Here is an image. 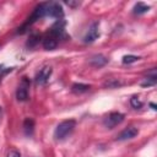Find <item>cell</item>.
Returning a JSON list of instances; mask_svg holds the SVG:
<instances>
[{
  "label": "cell",
  "mask_w": 157,
  "mask_h": 157,
  "mask_svg": "<svg viewBox=\"0 0 157 157\" xmlns=\"http://www.w3.org/2000/svg\"><path fill=\"white\" fill-rule=\"evenodd\" d=\"M76 126V121L74 119H69V120H64L61 121L56 128H55V131H54V137L56 140H64L66 139L75 129Z\"/></svg>",
  "instance_id": "obj_1"
},
{
  "label": "cell",
  "mask_w": 157,
  "mask_h": 157,
  "mask_svg": "<svg viewBox=\"0 0 157 157\" xmlns=\"http://www.w3.org/2000/svg\"><path fill=\"white\" fill-rule=\"evenodd\" d=\"M29 86H31V81L28 77H22L18 87H17V91H16V98L20 101V102H25L28 99V92H29Z\"/></svg>",
  "instance_id": "obj_2"
},
{
  "label": "cell",
  "mask_w": 157,
  "mask_h": 157,
  "mask_svg": "<svg viewBox=\"0 0 157 157\" xmlns=\"http://www.w3.org/2000/svg\"><path fill=\"white\" fill-rule=\"evenodd\" d=\"M123 120H124V114L118 113V112H113V113L108 114V115L104 118L103 124H104L105 128L113 129V128H115L117 125H119Z\"/></svg>",
  "instance_id": "obj_3"
},
{
  "label": "cell",
  "mask_w": 157,
  "mask_h": 157,
  "mask_svg": "<svg viewBox=\"0 0 157 157\" xmlns=\"http://www.w3.org/2000/svg\"><path fill=\"white\" fill-rule=\"evenodd\" d=\"M47 16L54 17L58 20H63L64 11L60 4L58 2H47Z\"/></svg>",
  "instance_id": "obj_4"
},
{
  "label": "cell",
  "mask_w": 157,
  "mask_h": 157,
  "mask_svg": "<svg viewBox=\"0 0 157 157\" xmlns=\"http://www.w3.org/2000/svg\"><path fill=\"white\" fill-rule=\"evenodd\" d=\"M52 67L50 66H44V67H42L39 71H38V74L36 75V83L37 85H45L48 81H49V78H50V75H52Z\"/></svg>",
  "instance_id": "obj_5"
},
{
  "label": "cell",
  "mask_w": 157,
  "mask_h": 157,
  "mask_svg": "<svg viewBox=\"0 0 157 157\" xmlns=\"http://www.w3.org/2000/svg\"><path fill=\"white\" fill-rule=\"evenodd\" d=\"M99 37V31H98V22L92 23V26L88 28L87 33L83 37V42L85 43H92L94 42L97 38Z\"/></svg>",
  "instance_id": "obj_6"
},
{
  "label": "cell",
  "mask_w": 157,
  "mask_h": 157,
  "mask_svg": "<svg viewBox=\"0 0 157 157\" xmlns=\"http://www.w3.org/2000/svg\"><path fill=\"white\" fill-rule=\"evenodd\" d=\"M137 134H139V130H137L135 126H128L126 129H124V130L117 136V139H118L119 141H124V140H129V139L135 137Z\"/></svg>",
  "instance_id": "obj_7"
},
{
  "label": "cell",
  "mask_w": 157,
  "mask_h": 157,
  "mask_svg": "<svg viewBox=\"0 0 157 157\" xmlns=\"http://www.w3.org/2000/svg\"><path fill=\"white\" fill-rule=\"evenodd\" d=\"M56 45H58V39L54 36H52V34H48L43 39V47L47 50H53V49L56 48Z\"/></svg>",
  "instance_id": "obj_8"
},
{
  "label": "cell",
  "mask_w": 157,
  "mask_h": 157,
  "mask_svg": "<svg viewBox=\"0 0 157 157\" xmlns=\"http://www.w3.org/2000/svg\"><path fill=\"white\" fill-rule=\"evenodd\" d=\"M107 63H108V59H107L104 55H102V54L93 55V56L90 59V64L93 65V66H96V67H101V66L105 65Z\"/></svg>",
  "instance_id": "obj_9"
},
{
  "label": "cell",
  "mask_w": 157,
  "mask_h": 157,
  "mask_svg": "<svg viewBox=\"0 0 157 157\" xmlns=\"http://www.w3.org/2000/svg\"><path fill=\"white\" fill-rule=\"evenodd\" d=\"M23 130H25V134L27 136L33 134V130H34V121H33V119H31V118L25 119V121H23Z\"/></svg>",
  "instance_id": "obj_10"
},
{
  "label": "cell",
  "mask_w": 157,
  "mask_h": 157,
  "mask_svg": "<svg viewBox=\"0 0 157 157\" xmlns=\"http://www.w3.org/2000/svg\"><path fill=\"white\" fill-rule=\"evenodd\" d=\"M157 81V75H156V70L153 69L151 71V75H147V77L141 82L142 86H153Z\"/></svg>",
  "instance_id": "obj_11"
},
{
  "label": "cell",
  "mask_w": 157,
  "mask_h": 157,
  "mask_svg": "<svg viewBox=\"0 0 157 157\" xmlns=\"http://www.w3.org/2000/svg\"><path fill=\"white\" fill-rule=\"evenodd\" d=\"M91 88L90 85H83V83H74L71 90L75 92V93H82V92H86Z\"/></svg>",
  "instance_id": "obj_12"
},
{
  "label": "cell",
  "mask_w": 157,
  "mask_h": 157,
  "mask_svg": "<svg viewBox=\"0 0 157 157\" xmlns=\"http://www.w3.org/2000/svg\"><path fill=\"white\" fill-rule=\"evenodd\" d=\"M150 10V6L145 5L144 2H137L135 6H134V13H137V15H141V13H145Z\"/></svg>",
  "instance_id": "obj_13"
},
{
  "label": "cell",
  "mask_w": 157,
  "mask_h": 157,
  "mask_svg": "<svg viewBox=\"0 0 157 157\" xmlns=\"http://www.w3.org/2000/svg\"><path fill=\"white\" fill-rule=\"evenodd\" d=\"M39 39H40L39 34H31L29 38H28V42H27V47H29V48L36 47L39 43Z\"/></svg>",
  "instance_id": "obj_14"
},
{
  "label": "cell",
  "mask_w": 157,
  "mask_h": 157,
  "mask_svg": "<svg viewBox=\"0 0 157 157\" xmlns=\"http://www.w3.org/2000/svg\"><path fill=\"white\" fill-rule=\"evenodd\" d=\"M130 104H131V107L135 108V109H140V108L142 107V102H141L140 98L136 97V96H134V97L130 98Z\"/></svg>",
  "instance_id": "obj_15"
},
{
  "label": "cell",
  "mask_w": 157,
  "mask_h": 157,
  "mask_svg": "<svg viewBox=\"0 0 157 157\" xmlns=\"http://www.w3.org/2000/svg\"><path fill=\"white\" fill-rule=\"evenodd\" d=\"M140 58L136 56V55H125V56H123V63L124 64H131V63L137 61Z\"/></svg>",
  "instance_id": "obj_16"
},
{
  "label": "cell",
  "mask_w": 157,
  "mask_h": 157,
  "mask_svg": "<svg viewBox=\"0 0 157 157\" xmlns=\"http://www.w3.org/2000/svg\"><path fill=\"white\" fill-rule=\"evenodd\" d=\"M12 69H13V67H5L4 65H0V81H1V78H2L7 72H10Z\"/></svg>",
  "instance_id": "obj_17"
},
{
  "label": "cell",
  "mask_w": 157,
  "mask_h": 157,
  "mask_svg": "<svg viewBox=\"0 0 157 157\" xmlns=\"http://www.w3.org/2000/svg\"><path fill=\"white\" fill-rule=\"evenodd\" d=\"M7 157H21V155H20V152H18L17 150L11 148V150L7 152Z\"/></svg>",
  "instance_id": "obj_18"
},
{
  "label": "cell",
  "mask_w": 157,
  "mask_h": 157,
  "mask_svg": "<svg viewBox=\"0 0 157 157\" xmlns=\"http://www.w3.org/2000/svg\"><path fill=\"white\" fill-rule=\"evenodd\" d=\"M119 85H121V82H118L117 80H113V81L105 83V86H108V87H115V86H119Z\"/></svg>",
  "instance_id": "obj_19"
},
{
  "label": "cell",
  "mask_w": 157,
  "mask_h": 157,
  "mask_svg": "<svg viewBox=\"0 0 157 157\" xmlns=\"http://www.w3.org/2000/svg\"><path fill=\"white\" fill-rule=\"evenodd\" d=\"M66 4H67V5H70V6H76V5H78L80 2H77V1H76V2H72V1H66Z\"/></svg>",
  "instance_id": "obj_20"
},
{
  "label": "cell",
  "mask_w": 157,
  "mask_h": 157,
  "mask_svg": "<svg viewBox=\"0 0 157 157\" xmlns=\"http://www.w3.org/2000/svg\"><path fill=\"white\" fill-rule=\"evenodd\" d=\"M150 105L152 107V109H153V110H156V109H157V108H156V104H155V103H150Z\"/></svg>",
  "instance_id": "obj_21"
},
{
  "label": "cell",
  "mask_w": 157,
  "mask_h": 157,
  "mask_svg": "<svg viewBox=\"0 0 157 157\" xmlns=\"http://www.w3.org/2000/svg\"><path fill=\"white\" fill-rule=\"evenodd\" d=\"M1 117H2V108L0 107V120H1Z\"/></svg>",
  "instance_id": "obj_22"
}]
</instances>
